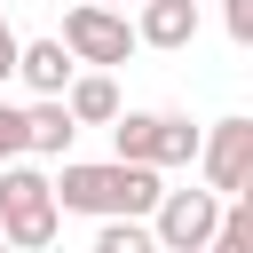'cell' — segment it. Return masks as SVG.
Segmentation results:
<instances>
[{
  "label": "cell",
  "instance_id": "cell-15",
  "mask_svg": "<svg viewBox=\"0 0 253 253\" xmlns=\"http://www.w3.org/2000/svg\"><path fill=\"white\" fill-rule=\"evenodd\" d=\"M16 79V32H8V16H0V87Z\"/></svg>",
  "mask_w": 253,
  "mask_h": 253
},
{
  "label": "cell",
  "instance_id": "cell-3",
  "mask_svg": "<svg viewBox=\"0 0 253 253\" xmlns=\"http://www.w3.org/2000/svg\"><path fill=\"white\" fill-rule=\"evenodd\" d=\"M111 158H142V166H190L198 158V126H190V111H126L119 103V119H111Z\"/></svg>",
  "mask_w": 253,
  "mask_h": 253
},
{
  "label": "cell",
  "instance_id": "cell-14",
  "mask_svg": "<svg viewBox=\"0 0 253 253\" xmlns=\"http://www.w3.org/2000/svg\"><path fill=\"white\" fill-rule=\"evenodd\" d=\"M8 158H24V111L16 103H0V166Z\"/></svg>",
  "mask_w": 253,
  "mask_h": 253
},
{
  "label": "cell",
  "instance_id": "cell-6",
  "mask_svg": "<svg viewBox=\"0 0 253 253\" xmlns=\"http://www.w3.org/2000/svg\"><path fill=\"white\" fill-rule=\"evenodd\" d=\"M190 166L206 174V190L245 198V182H253V119H213V126H198V158H190Z\"/></svg>",
  "mask_w": 253,
  "mask_h": 253
},
{
  "label": "cell",
  "instance_id": "cell-16",
  "mask_svg": "<svg viewBox=\"0 0 253 253\" xmlns=\"http://www.w3.org/2000/svg\"><path fill=\"white\" fill-rule=\"evenodd\" d=\"M0 253H16V245H8V237H0Z\"/></svg>",
  "mask_w": 253,
  "mask_h": 253
},
{
  "label": "cell",
  "instance_id": "cell-17",
  "mask_svg": "<svg viewBox=\"0 0 253 253\" xmlns=\"http://www.w3.org/2000/svg\"><path fill=\"white\" fill-rule=\"evenodd\" d=\"M103 8H126V0H103Z\"/></svg>",
  "mask_w": 253,
  "mask_h": 253
},
{
  "label": "cell",
  "instance_id": "cell-7",
  "mask_svg": "<svg viewBox=\"0 0 253 253\" xmlns=\"http://www.w3.org/2000/svg\"><path fill=\"white\" fill-rule=\"evenodd\" d=\"M134 47H158V55H182L198 40V0H134Z\"/></svg>",
  "mask_w": 253,
  "mask_h": 253
},
{
  "label": "cell",
  "instance_id": "cell-8",
  "mask_svg": "<svg viewBox=\"0 0 253 253\" xmlns=\"http://www.w3.org/2000/svg\"><path fill=\"white\" fill-rule=\"evenodd\" d=\"M71 142H79V126H71L63 95H32V111H24V158H71Z\"/></svg>",
  "mask_w": 253,
  "mask_h": 253
},
{
  "label": "cell",
  "instance_id": "cell-4",
  "mask_svg": "<svg viewBox=\"0 0 253 253\" xmlns=\"http://www.w3.org/2000/svg\"><path fill=\"white\" fill-rule=\"evenodd\" d=\"M55 40H63L71 63H87V71H119V63L134 55V24H126V8H103V0L63 8V32H55Z\"/></svg>",
  "mask_w": 253,
  "mask_h": 253
},
{
  "label": "cell",
  "instance_id": "cell-11",
  "mask_svg": "<svg viewBox=\"0 0 253 253\" xmlns=\"http://www.w3.org/2000/svg\"><path fill=\"white\" fill-rule=\"evenodd\" d=\"M95 253H158V237H150V221H142V213H103Z\"/></svg>",
  "mask_w": 253,
  "mask_h": 253
},
{
  "label": "cell",
  "instance_id": "cell-9",
  "mask_svg": "<svg viewBox=\"0 0 253 253\" xmlns=\"http://www.w3.org/2000/svg\"><path fill=\"white\" fill-rule=\"evenodd\" d=\"M71 71H79V63H71L63 40H16V79H24L32 95H63Z\"/></svg>",
  "mask_w": 253,
  "mask_h": 253
},
{
  "label": "cell",
  "instance_id": "cell-12",
  "mask_svg": "<svg viewBox=\"0 0 253 253\" xmlns=\"http://www.w3.org/2000/svg\"><path fill=\"white\" fill-rule=\"evenodd\" d=\"M206 253H253V206L245 198H221V221H213Z\"/></svg>",
  "mask_w": 253,
  "mask_h": 253
},
{
  "label": "cell",
  "instance_id": "cell-10",
  "mask_svg": "<svg viewBox=\"0 0 253 253\" xmlns=\"http://www.w3.org/2000/svg\"><path fill=\"white\" fill-rule=\"evenodd\" d=\"M63 111H71V126H111V119H119V79L79 63L71 87H63Z\"/></svg>",
  "mask_w": 253,
  "mask_h": 253
},
{
  "label": "cell",
  "instance_id": "cell-5",
  "mask_svg": "<svg viewBox=\"0 0 253 253\" xmlns=\"http://www.w3.org/2000/svg\"><path fill=\"white\" fill-rule=\"evenodd\" d=\"M150 221V237H158V253H206V237H213V221H221V190H158V206L142 213Z\"/></svg>",
  "mask_w": 253,
  "mask_h": 253
},
{
  "label": "cell",
  "instance_id": "cell-2",
  "mask_svg": "<svg viewBox=\"0 0 253 253\" xmlns=\"http://www.w3.org/2000/svg\"><path fill=\"white\" fill-rule=\"evenodd\" d=\"M55 221H63V206H55L47 174L24 166V158H8V166H0V237H8L16 253H47V245H55Z\"/></svg>",
  "mask_w": 253,
  "mask_h": 253
},
{
  "label": "cell",
  "instance_id": "cell-1",
  "mask_svg": "<svg viewBox=\"0 0 253 253\" xmlns=\"http://www.w3.org/2000/svg\"><path fill=\"white\" fill-rule=\"evenodd\" d=\"M47 190H55L63 213H95L103 221V213H150L158 190H166V174L142 166V158H63L47 174Z\"/></svg>",
  "mask_w": 253,
  "mask_h": 253
},
{
  "label": "cell",
  "instance_id": "cell-13",
  "mask_svg": "<svg viewBox=\"0 0 253 253\" xmlns=\"http://www.w3.org/2000/svg\"><path fill=\"white\" fill-rule=\"evenodd\" d=\"M221 32L237 47H253V0H221Z\"/></svg>",
  "mask_w": 253,
  "mask_h": 253
}]
</instances>
